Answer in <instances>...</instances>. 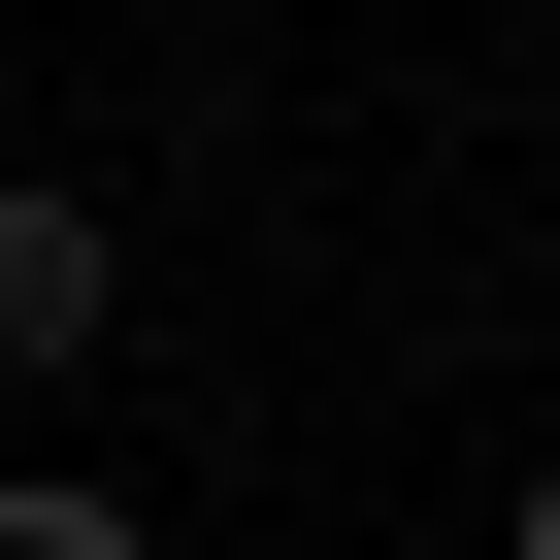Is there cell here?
<instances>
[{
    "label": "cell",
    "instance_id": "cell-1",
    "mask_svg": "<svg viewBox=\"0 0 560 560\" xmlns=\"http://www.w3.org/2000/svg\"><path fill=\"white\" fill-rule=\"evenodd\" d=\"M100 330H132V231L67 165H0V363H100Z\"/></svg>",
    "mask_w": 560,
    "mask_h": 560
},
{
    "label": "cell",
    "instance_id": "cell-3",
    "mask_svg": "<svg viewBox=\"0 0 560 560\" xmlns=\"http://www.w3.org/2000/svg\"><path fill=\"white\" fill-rule=\"evenodd\" d=\"M494 560H560V462H527V494H494Z\"/></svg>",
    "mask_w": 560,
    "mask_h": 560
},
{
    "label": "cell",
    "instance_id": "cell-2",
    "mask_svg": "<svg viewBox=\"0 0 560 560\" xmlns=\"http://www.w3.org/2000/svg\"><path fill=\"white\" fill-rule=\"evenodd\" d=\"M0 560H165V494H0Z\"/></svg>",
    "mask_w": 560,
    "mask_h": 560
}]
</instances>
